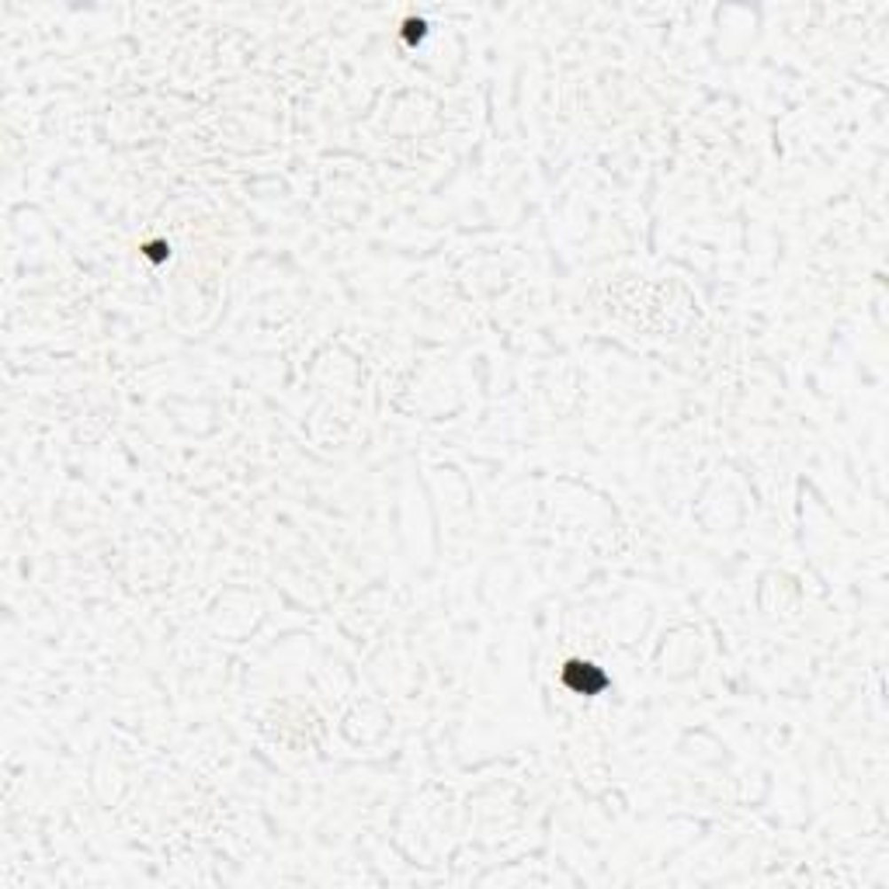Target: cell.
Returning <instances> with one entry per match:
<instances>
[{
    "label": "cell",
    "instance_id": "1",
    "mask_svg": "<svg viewBox=\"0 0 889 889\" xmlns=\"http://www.w3.org/2000/svg\"><path fill=\"white\" fill-rule=\"evenodd\" d=\"M563 681L570 688H577V691H598V688H605V674H602L594 664L573 660V664H566L563 667Z\"/></svg>",
    "mask_w": 889,
    "mask_h": 889
}]
</instances>
